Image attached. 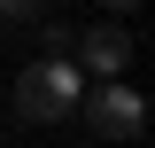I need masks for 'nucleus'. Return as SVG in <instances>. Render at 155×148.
<instances>
[{
	"label": "nucleus",
	"instance_id": "nucleus-5",
	"mask_svg": "<svg viewBox=\"0 0 155 148\" xmlns=\"http://www.w3.org/2000/svg\"><path fill=\"white\" fill-rule=\"evenodd\" d=\"M132 8H140V0H109V16H132Z\"/></svg>",
	"mask_w": 155,
	"mask_h": 148
},
{
	"label": "nucleus",
	"instance_id": "nucleus-4",
	"mask_svg": "<svg viewBox=\"0 0 155 148\" xmlns=\"http://www.w3.org/2000/svg\"><path fill=\"white\" fill-rule=\"evenodd\" d=\"M0 23H47V0H0Z\"/></svg>",
	"mask_w": 155,
	"mask_h": 148
},
{
	"label": "nucleus",
	"instance_id": "nucleus-2",
	"mask_svg": "<svg viewBox=\"0 0 155 148\" xmlns=\"http://www.w3.org/2000/svg\"><path fill=\"white\" fill-rule=\"evenodd\" d=\"M85 117H93V132H101V140H116V148L147 132V101H140L124 78H116V86H85Z\"/></svg>",
	"mask_w": 155,
	"mask_h": 148
},
{
	"label": "nucleus",
	"instance_id": "nucleus-3",
	"mask_svg": "<svg viewBox=\"0 0 155 148\" xmlns=\"http://www.w3.org/2000/svg\"><path fill=\"white\" fill-rule=\"evenodd\" d=\"M124 62H132V31L124 23H85L78 31V78L85 86H116Z\"/></svg>",
	"mask_w": 155,
	"mask_h": 148
},
{
	"label": "nucleus",
	"instance_id": "nucleus-1",
	"mask_svg": "<svg viewBox=\"0 0 155 148\" xmlns=\"http://www.w3.org/2000/svg\"><path fill=\"white\" fill-rule=\"evenodd\" d=\"M78 101H85V78H78L70 55H39L31 70L16 78V117L23 125H62Z\"/></svg>",
	"mask_w": 155,
	"mask_h": 148
}]
</instances>
